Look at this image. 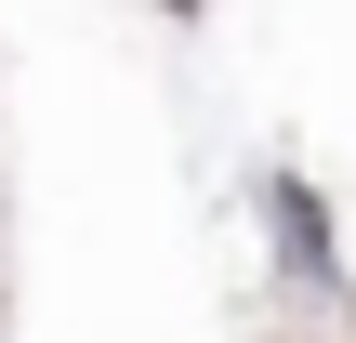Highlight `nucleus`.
I'll use <instances>...</instances> for the list:
<instances>
[{"label":"nucleus","instance_id":"obj_2","mask_svg":"<svg viewBox=\"0 0 356 343\" xmlns=\"http://www.w3.org/2000/svg\"><path fill=\"white\" fill-rule=\"evenodd\" d=\"M343 343H356V264H343Z\"/></svg>","mask_w":356,"mask_h":343},{"label":"nucleus","instance_id":"obj_3","mask_svg":"<svg viewBox=\"0 0 356 343\" xmlns=\"http://www.w3.org/2000/svg\"><path fill=\"white\" fill-rule=\"evenodd\" d=\"M172 13H198V0H172Z\"/></svg>","mask_w":356,"mask_h":343},{"label":"nucleus","instance_id":"obj_1","mask_svg":"<svg viewBox=\"0 0 356 343\" xmlns=\"http://www.w3.org/2000/svg\"><path fill=\"white\" fill-rule=\"evenodd\" d=\"M264 225H277L291 291H343V238H330V198H317L304 172H277V185H264Z\"/></svg>","mask_w":356,"mask_h":343}]
</instances>
